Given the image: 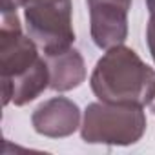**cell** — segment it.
Here are the masks:
<instances>
[{"instance_id": "obj_8", "label": "cell", "mask_w": 155, "mask_h": 155, "mask_svg": "<svg viewBox=\"0 0 155 155\" xmlns=\"http://www.w3.org/2000/svg\"><path fill=\"white\" fill-rule=\"evenodd\" d=\"M146 42H148L150 55H151V58L155 62V11L150 15L148 26H146Z\"/></svg>"}, {"instance_id": "obj_11", "label": "cell", "mask_w": 155, "mask_h": 155, "mask_svg": "<svg viewBox=\"0 0 155 155\" xmlns=\"http://www.w3.org/2000/svg\"><path fill=\"white\" fill-rule=\"evenodd\" d=\"M150 110H151L153 115H155V95H153V99H151V102H150Z\"/></svg>"}, {"instance_id": "obj_6", "label": "cell", "mask_w": 155, "mask_h": 155, "mask_svg": "<svg viewBox=\"0 0 155 155\" xmlns=\"http://www.w3.org/2000/svg\"><path fill=\"white\" fill-rule=\"evenodd\" d=\"M31 124L38 135L64 139L81 128V108L68 97H51L33 111Z\"/></svg>"}, {"instance_id": "obj_7", "label": "cell", "mask_w": 155, "mask_h": 155, "mask_svg": "<svg viewBox=\"0 0 155 155\" xmlns=\"http://www.w3.org/2000/svg\"><path fill=\"white\" fill-rule=\"evenodd\" d=\"M49 68V88L64 93L79 88L86 81V64L79 49L68 48L55 55H46Z\"/></svg>"}, {"instance_id": "obj_3", "label": "cell", "mask_w": 155, "mask_h": 155, "mask_svg": "<svg viewBox=\"0 0 155 155\" xmlns=\"http://www.w3.org/2000/svg\"><path fill=\"white\" fill-rule=\"evenodd\" d=\"M146 131V113L142 106L91 102L84 110L81 137L88 144L130 146L142 139Z\"/></svg>"}, {"instance_id": "obj_1", "label": "cell", "mask_w": 155, "mask_h": 155, "mask_svg": "<svg viewBox=\"0 0 155 155\" xmlns=\"http://www.w3.org/2000/svg\"><path fill=\"white\" fill-rule=\"evenodd\" d=\"M0 81L4 104L26 106L49 88V68L37 42L24 35L18 15H2L0 29Z\"/></svg>"}, {"instance_id": "obj_4", "label": "cell", "mask_w": 155, "mask_h": 155, "mask_svg": "<svg viewBox=\"0 0 155 155\" xmlns=\"http://www.w3.org/2000/svg\"><path fill=\"white\" fill-rule=\"evenodd\" d=\"M24 18L28 35L44 55H55L73 46V6L71 0H26Z\"/></svg>"}, {"instance_id": "obj_10", "label": "cell", "mask_w": 155, "mask_h": 155, "mask_svg": "<svg viewBox=\"0 0 155 155\" xmlns=\"http://www.w3.org/2000/svg\"><path fill=\"white\" fill-rule=\"evenodd\" d=\"M146 6H148L150 13H153L155 11V0H146Z\"/></svg>"}, {"instance_id": "obj_9", "label": "cell", "mask_w": 155, "mask_h": 155, "mask_svg": "<svg viewBox=\"0 0 155 155\" xmlns=\"http://www.w3.org/2000/svg\"><path fill=\"white\" fill-rule=\"evenodd\" d=\"M24 4H26V0H2V15L17 13V9Z\"/></svg>"}, {"instance_id": "obj_2", "label": "cell", "mask_w": 155, "mask_h": 155, "mask_svg": "<svg viewBox=\"0 0 155 155\" xmlns=\"http://www.w3.org/2000/svg\"><path fill=\"white\" fill-rule=\"evenodd\" d=\"M90 86L102 102L144 108L155 95V71L131 48L119 44L99 58Z\"/></svg>"}, {"instance_id": "obj_5", "label": "cell", "mask_w": 155, "mask_h": 155, "mask_svg": "<svg viewBox=\"0 0 155 155\" xmlns=\"http://www.w3.org/2000/svg\"><path fill=\"white\" fill-rule=\"evenodd\" d=\"M90 9V31L99 49L124 44L128 38V13L133 0H86Z\"/></svg>"}]
</instances>
